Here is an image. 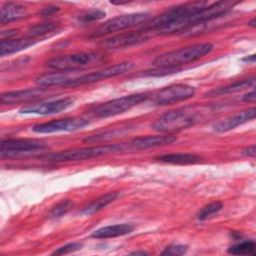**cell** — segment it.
I'll return each instance as SVG.
<instances>
[{
  "label": "cell",
  "mask_w": 256,
  "mask_h": 256,
  "mask_svg": "<svg viewBox=\"0 0 256 256\" xmlns=\"http://www.w3.org/2000/svg\"><path fill=\"white\" fill-rule=\"evenodd\" d=\"M207 111L203 107H185L168 111L152 124V128L162 133L180 131L200 121L204 112Z\"/></svg>",
  "instance_id": "1"
},
{
  "label": "cell",
  "mask_w": 256,
  "mask_h": 256,
  "mask_svg": "<svg viewBox=\"0 0 256 256\" xmlns=\"http://www.w3.org/2000/svg\"><path fill=\"white\" fill-rule=\"evenodd\" d=\"M214 46L211 43H197L178 50L167 52L159 55L154 61L155 67L162 68H179L180 65L194 62L203 58L213 50Z\"/></svg>",
  "instance_id": "2"
},
{
  "label": "cell",
  "mask_w": 256,
  "mask_h": 256,
  "mask_svg": "<svg viewBox=\"0 0 256 256\" xmlns=\"http://www.w3.org/2000/svg\"><path fill=\"white\" fill-rule=\"evenodd\" d=\"M125 151H127L126 144L117 143V144L69 149V150H64L60 152L46 154L42 158L50 162H68V161H79V160L91 159L95 157H100L104 155L120 153Z\"/></svg>",
  "instance_id": "3"
},
{
  "label": "cell",
  "mask_w": 256,
  "mask_h": 256,
  "mask_svg": "<svg viewBox=\"0 0 256 256\" xmlns=\"http://www.w3.org/2000/svg\"><path fill=\"white\" fill-rule=\"evenodd\" d=\"M105 56L98 52H81L53 57L45 62L49 69L61 72H74L79 69L91 67L102 63Z\"/></svg>",
  "instance_id": "4"
},
{
  "label": "cell",
  "mask_w": 256,
  "mask_h": 256,
  "mask_svg": "<svg viewBox=\"0 0 256 256\" xmlns=\"http://www.w3.org/2000/svg\"><path fill=\"white\" fill-rule=\"evenodd\" d=\"M148 95L144 93H136L125 95L120 98L112 99L99 104L91 109V113L98 118H107L122 114L131 108L148 99Z\"/></svg>",
  "instance_id": "5"
},
{
  "label": "cell",
  "mask_w": 256,
  "mask_h": 256,
  "mask_svg": "<svg viewBox=\"0 0 256 256\" xmlns=\"http://www.w3.org/2000/svg\"><path fill=\"white\" fill-rule=\"evenodd\" d=\"M149 18H150V14L145 12L120 15L102 23L99 27H97L91 33V37H94V38L102 37L104 35H108L113 32H119L127 28L135 27L142 23H146L149 20Z\"/></svg>",
  "instance_id": "6"
},
{
  "label": "cell",
  "mask_w": 256,
  "mask_h": 256,
  "mask_svg": "<svg viewBox=\"0 0 256 256\" xmlns=\"http://www.w3.org/2000/svg\"><path fill=\"white\" fill-rule=\"evenodd\" d=\"M195 88L187 84H173L154 92L150 97V103L154 106L170 105L192 98Z\"/></svg>",
  "instance_id": "7"
},
{
  "label": "cell",
  "mask_w": 256,
  "mask_h": 256,
  "mask_svg": "<svg viewBox=\"0 0 256 256\" xmlns=\"http://www.w3.org/2000/svg\"><path fill=\"white\" fill-rule=\"evenodd\" d=\"M207 2H191L186 3L182 5H178L175 7H171L170 9H167L165 12L160 14L159 16L155 17L153 20H151L145 27L144 30H151V31H158L159 29L169 25L176 19L180 18L181 16H184L189 13H194L199 10H201L203 7L207 6Z\"/></svg>",
  "instance_id": "8"
},
{
  "label": "cell",
  "mask_w": 256,
  "mask_h": 256,
  "mask_svg": "<svg viewBox=\"0 0 256 256\" xmlns=\"http://www.w3.org/2000/svg\"><path fill=\"white\" fill-rule=\"evenodd\" d=\"M46 148V144L37 139H7L0 143V154L2 158H15L25 154H33Z\"/></svg>",
  "instance_id": "9"
},
{
  "label": "cell",
  "mask_w": 256,
  "mask_h": 256,
  "mask_svg": "<svg viewBox=\"0 0 256 256\" xmlns=\"http://www.w3.org/2000/svg\"><path fill=\"white\" fill-rule=\"evenodd\" d=\"M133 66H134V64L130 61L119 62L117 64L108 66L106 68L75 77L70 82H68L66 84V86L77 87V86H81V85L92 84V83H95V82H98L101 80H105V79H108L111 77L119 76V75L131 70L133 68Z\"/></svg>",
  "instance_id": "10"
},
{
  "label": "cell",
  "mask_w": 256,
  "mask_h": 256,
  "mask_svg": "<svg viewBox=\"0 0 256 256\" xmlns=\"http://www.w3.org/2000/svg\"><path fill=\"white\" fill-rule=\"evenodd\" d=\"M89 124V120L82 117H66L56 119L49 122L39 123L32 127V131L39 134L62 132V131H75L84 128Z\"/></svg>",
  "instance_id": "11"
},
{
  "label": "cell",
  "mask_w": 256,
  "mask_h": 256,
  "mask_svg": "<svg viewBox=\"0 0 256 256\" xmlns=\"http://www.w3.org/2000/svg\"><path fill=\"white\" fill-rule=\"evenodd\" d=\"M74 99L71 97L59 98L46 102H39L22 107L19 110L21 114H36V115H50L60 113L73 106Z\"/></svg>",
  "instance_id": "12"
},
{
  "label": "cell",
  "mask_w": 256,
  "mask_h": 256,
  "mask_svg": "<svg viewBox=\"0 0 256 256\" xmlns=\"http://www.w3.org/2000/svg\"><path fill=\"white\" fill-rule=\"evenodd\" d=\"M148 39L146 30L131 31L108 37L100 42V46L105 49H122L140 44Z\"/></svg>",
  "instance_id": "13"
},
{
  "label": "cell",
  "mask_w": 256,
  "mask_h": 256,
  "mask_svg": "<svg viewBox=\"0 0 256 256\" xmlns=\"http://www.w3.org/2000/svg\"><path fill=\"white\" fill-rule=\"evenodd\" d=\"M48 94L46 88H29L17 91H9L2 93L0 102L2 105H13L17 103H27L43 98Z\"/></svg>",
  "instance_id": "14"
},
{
  "label": "cell",
  "mask_w": 256,
  "mask_h": 256,
  "mask_svg": "<svg viewBox=\"0 0 256 256\" xmlns=\"http://www.w3.org/2000/svg\"><path fill=\"white\" fill-rule=\"evenodd\" d=\"M175 141L176 137L173 135H154L135 138L128 142H125V144L127 151H140L169 145Z\"/></svg>",
  "instance_id": "15"
},
{
  "label": "cell",
  "mask_w": 256,
  "mask_h": 256,
  "mask_svg": "<svg viewBox=\"0 0 256 256\" xmlns=\"http://www.w3.org/2000/svg\"><path fill=\"white\" fill-rule=\"evenodd\" d=\"M256 115V109L255 107L248 108L244 111H241L235 115H231L229 117H226L218 122H216L213 125V130L218 133H224L228 132L234 128H236L239 125H242L243 123H246L247 121L253 120Z\"/></svg>",
  "instance_id": "16"
},
{
  "label": "cell",
  "mask_w": 256,
  "mask_h": 256,
  "mask_svg": "<svg viewBox=\"0 0 256 256\" xmlns=\"http://www.w3.org/2000/svg\"><path fill=\"white\" fill-rule=\"evenodd\" d=\"M41 40L33 39L30 37L26 38H17V39H4L0 42V55L3 57L5 55H10L24 49H27L30 46H33Z\"/></svg>",
  "instance_id": "17"
},
{
  "label": "cell",
  "mask_w": 256,
  "mask_h": 256,
  "mask_svg": "<svg viewBox=\"0 0 256 256\" xmlns=\"http://www.w3.org/2000/svg\"><path fill=\"white\" fill-rule=\"evenodd\" d=\"M134 228L135 227L129 223H121V224L105 226V227H101V228L95 230L91 234V237L97 238V239L115 238V237L130 234L134 230Z\"/></svg>",
  "instance_id": "18"
},
{
  "label": "cell",
  "mask_w": 256,
  "mask_h": 256,
  "mask_svg": "<svg viewBox=\"0 0 256 256\" xmlns=\"http://www.w3.org/2000/svg\"><path fill=\"white\" fill-rule=\"evenodd\" d=\"M255 86V77H251L248 79L240 80L237 82H234L233 84L224 86V87H219L215 88L207 93H205V96L207 97H213V96H221V95H226L230 93H236L245 89H248L250 87Z\"/></svg>",
  "instance_id": "19"
},
{
  "label": "cell",
  "mask_w": 256,
  "mask_h": 256,
  "mask_svg": "<svg viewBox=\"0 0 256 256\" xmlns=\"http://www.w3.org/2000/svg\"><path fill=\"white\" fill-rule=\"evenodd\" d=\"M70 73L72 72L57 71L54 73L43 74L36 78V83L42 87H50V86H56V85L66 86L68 82H70L72 79L75 78L72 75H70Z\"/></svg>",
  "instance_id": "20"
},
{
  "label": "cell",
  "mask_w": 256,
  "mask_h": 256,
  "mask_svg": "<svg viewBox=\"0 0 256 256\" xmlns=\"http://www.w3.org/2000/svg\"><path fill=\"white\" fill-rule=\"evenodd\" d=\"M27 15V10L26 8L18 3H13V2H8L5 3L0 12V20L2 24L19 20L21 18L26 17Z\"/></svg>",
  "instance_id": "21"
},
{
  "label": "cell",
  "mask_w": 256,
  "mask_h": 256,
  "mask_svg": "<svg viewBox=\"0 0 256 256\" xmlns=\"http://www.w3.org/2000/svg\"><path fill=\"white\" fill-rule=\"evenodd\" d=\"M158 161L168 164H177V165H189L198 163L201 158L193 153H171L164 154L157 158Z\"/></svg>",
  "instance_id": "22"
},
{
  "label": "cell",
  "mask_w": 256,
  "mask_h": 256,
  "mask_svg": "<svg viewBox=\"0 0 256 256\" xmlns=\"http://www.w3.org/2000/svg\"><path fill=\"white\" fill-rule=\"evenodd\" d=\"M117 197H118V192H114V191L108 192V193L98 197L97 199H95L94 201L89 203L87 206H85L81 210V214H83V215L95 214L96 212L102 210L104 207H106L111 202H113Z\"/></svg>",
  "instance_id": "23"
},
{
  "label": "cell",
  "mask_w": 256,
  "mask_h": 256,
  "mask_svg": "<svg viewBox=\"0 0 256 256\" xmlns=\"http://www.w3.org/2000/svg\"><path fill=\"white\" fill-rule=\"evenodd\" d=\"M58 30V24L56 22H44L38 23L31 26L28 30V37L33 39L41 40L45 38L49 33L55 32Z\"/></svg>",
  "instance_id": "24"
},
{
  "label": "cell",
  "mask_w": 256,
  "mask_h": 256,
  "mask_svg": "<svg viewBox=\"0 0 256 256\" xmlns=\"http://www.w3.org/2000/svg\"><path fill=\"white\" fill-rule=\"evenodd\" d=\"M228 253L232 255H255V242L253 240H245L236 243L228 249Z\"/></svg>",
  "instance_id": "25"
},
{
  "label": "cell",
  "mask_w": 256,
  "mask_h": 256,
  "mask_svg": "<svg viewBox=\"0 0 256 256\" xmlns=\"http://www.w3.org/2000/svg\"><path fill=\"white\" fill-rule=\"evenodd\" d=\"M223 208V203L220 201L211 202L205 206H203L196 214V218L199 221H204L211 217L214 214H217Z\"/></svg>",
  "instance_id": "26"
},
{
  "label": "cell",
  "mask_w": 256,
  "mask_h": 256,
  "mask_svg": "<svg viewBox=\"0 0 256 256\" xmlns=\"http://www.w3.org/2000/svg\"><path fill=\"white\" fill-rule=\"evenodd\" d=\"M105 15L106 14L103 10L98 9V8H92V9H89V10H86V11L82 12L77 17V20H78L79 23L87 24V23L98 21V20L104 18Z\"/></svg>",
  "instance_id": "27"
},
{
  "label": "cell",
  "mask_w": 256,
  "mask_h": 256,
  "mask_svg": "<svg viewBox=\"0 0 256 256\" xmlns=\"http://www.w3.org/2000/svg\"><path fill=\"white\" fill-rule=\"evenodd\" d=\"M74 206L73 201L69 200V199H64L62 201H60L59 203H57L50 211L49 213V217L50 218H59L62 217L63 215H65L67 212H69L72 207Z\"/></svg>",
  "instance_id": "28"
},
{
  "label": "cell",
  "mask_w": 256,
  "mask_h": 256,
  "mask_svg": "<svg viewBox=\"0 0 256 256\" xmlns=\"http://www.w3.org/2000/svg\"><path fill=\"white\" fill-rule=\"evenodd\" d=\"M187 246L186 245H170L166 247L162 252L161 255L166 256H180L187 252Z\"/></svg>",
  "instance_id": "29"
},
{
  "label": "cell",
  "mask_w": 256,
  "mask_h": 256,
  "mask_svg": "<svg viewBox=\"0 0 256 256\" xmlns=\"http://www.w3.org/2000/svg\"><path fill=\"white\" fill-rule=\"evenodd\" d=\"M82 244L80 242H72V243H68L62 247H59L58 249H56L52 254L53 255H63V254H68L71 252H75L79 249H81Z\"/></svg>",
  "instance_id": "30"
},
{
  "label": "cell",
  "mask_w": 256,
  "mask_h": 256,
  "mask_svg": "<svg viewBox=\"0 0 256 256\" xmlns=\"http://www.w3.org/2000/svg\"><path fill=\"white\" fill-rule=\"evenodd\" d=\"M59 11V7L55 6V5H49L47 7H44L40 10V15L43 17H48V16H52L53 14L57 13Z\"/></svg>",
  "instance_id": "31"
},
{
  "label": "cell",
  "mask_w": 256,
  "mask_h": 256,
  "mask_svg": "<svg viewBox=\"0 0 256 256\" xmlns=\"http://www.w3.org/2000/svg\"><path fill=\"white\" fill-rule=\"evenodd\" d=\"M242 154L245 155V156H248V157H255V155H256V146H255V144H252L251 146H248L245 149H243Z\"/></svg>",
  "instance_id": "32"
},
{
  "label": "cell",
  "mask_w": 256,
  "mask_h": 256,
  "mask_svg": "<svg viewBox=\"0 0 256 256\" xmlns=\"http://www.w3.org/2000/svg\"><path fill=\"white\" fill-rule=\"evenodd\" d=\"M242 101L248 102V103H254L255 102V92L252 90L251 92H248L242 97Z\"/></svg>",
  "instance_id": "33"
},
{
  "label": "cell",
  "mask_w": 256,
  "mask_h": 256,
  "mask_svg": "<svg viewBox=\"0 0 256 256\" xmlns=\"http://www.w3.org/2000/svg\"><path fill=\"white\" fill-rule=\"evenodd\" d=\"M16 34H17V30L11 29V30H7V31H2L1 32V37H2V40L11 39V37L16 35Z\"/></svg>",
  "instance_id": "34"
},
{
  "label": "cell",
  "mask_w": 256,
  "mask_h": 256,
  "mask_svg": "<svg viewBox=\"0 0 256 256\" xmlns=\"http://www.w3.org/2000/svg\"><path fill=\"white\" fill-rule=\"evenodd\" d=\"M256 60V56L255 54H252V55H248V56H245L242 61L243 62H247V63H254Z\"/></svg>",
  "instance_id": "35"
},
{
  "label": "cell",
  "mask_w": 256,
  "mask_h": 256,
  "mask_svg": "<svg viewBox=\"0 0 256 256\" xmlns=\"http://www.w3.org/2000/svg\"><path fill=\"white\" fill-rule=\"evenodd\" d=\"M131 254H132V255H147V252H144V251H135V252H132Z\"/></svg>",
  "instance_id": "36"
},
{
  "label": "cell",
  "mask_w": 256,
  "mask_h": 256,
  "mask_svg": "<svg viewBox=\"0 0 256 256\" xmlns=\"http://www.w3.org/2000/svg\"><path fill=\"white\" fill-rule=\"evenodd\" d=\"M248 25L251 26V27H255V19H252V20L248 23Z\"/></svg>",
  "instance_id": "37"
}]
</instances>
